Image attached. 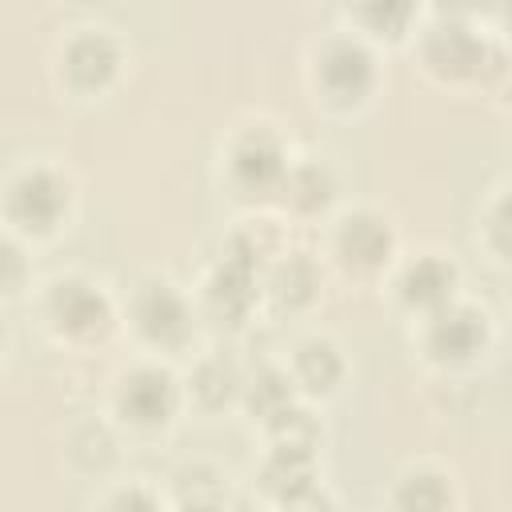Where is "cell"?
<instances>
[{"label":"cell","instance_id":"obj_13","mask_svg":"<svg viewBox=\"0 0 512 512\" xmlns=\"http://www.w3.org/2000/svg\"><path fill=\"white\" fill-rule=\"evenodd\" d=\"M396 504L400 512H448V484L432 472L408 476L396 492Z\"/></svg>","mask_w":512,"mask_h":512},{"label":"cell","instance_id":"obj_9","mask_svg":"<svg viewBox=\"0 0 512 512\" xmlns=\"http://www.w3.org/2000/svg\"><path fill=\"white\" fill-rule=\"evenodd\" d=\"M388 248H392L388 224L376 220V216H352V220L344 224V232H340V252H344L352 264L372 268V264H380V260L388 256Z\"/></svg>","mask_w":512,"mask_h":512},{"label":"cell","instance_id":"obj_11","mask_svg":"<svg viewBox=\"0 0 512 512\" xmlns=\"http://www.w3.org/2000/svg\"><path fill=\"white\" fill-rule=\"evenodd\" d=\"M112 64H116V48H112V40L100 36V32H84V36L68 48V68H72V76L84 80V84L104 80V76L112 72Z\"/></svg>","mask_w":512,"mask_h":512},{"label":"cell","instance_id":"obj_15","mask_svg":"<svg viewBox=\"0 0 512 512\" xmlns=\"http://www.w3.org/2000/svg\"><path fill=\"white\" fill-rule=\"evenodd\" d=\"M300 376L312 388H328L340 376V356L328 344H304V352H300Z\"/></svg>","mask_w":512,"mask_h":512},{"label":"cell","instance_id":"obj_10","mask_svg":"<svg viewBox=\"0 0 512 512\" xmlns=\"http://www.w3.org/2000/svg\"><path fill=\"white\" fill-rule=\"evenodd\" d=\"M400 288H404V300L424 304V308H436V304H444L448 292H452V268H448L444 260H436V256H424V260H416V264L404 272Z\"/></svg>","mask_w":512,"mask_h":512},{"label":"cell","instance_id":"obj_14","mask_svg":"<svg viewBox=\"0 0 512 512\" xmlns=\"http://www.w3.org/2000/svg\"><path fill=\"white\" fill-rule=\"evenodd\" d=\"M272 288H276V296H280V300L300 304V300H308V296H312V288H316V268H312L304 256H288V260L276 268Z\"/></svg>","mask_w":512,"mask_h":512},{"label":"cell","instance_id":"obj_18","mask_svg":"<svg viewBox=\"0 0 512 512\" xmlns=\"http://www.w3.org/2000/svg\"><path fill=\"white\" fill-rule=\"evenodd\" d=\"M200 392H204V400H224L232 392V368L228 364H208L200 372Z\"/></svg>","mask_w":512,"mask_h":512},{"label":"cell","instance_id":"obj_8","mask_svg":"<svg viewBox=\"0 0 512 512\" xmlns=\"http://www.w3.org/2000/svg\"><path fill=\"white\" fill-rule=\"evenodd\" d=\"M428 340H432V348L440 356L460 360V356H468V352L480 348V340H484V316H476L472 308H448V312H440L432 320Z\"/></svg>","mask_w":512,"mask_h":512},{"label":"cell","instance_id":"obj_3","mask_svg":"<svg viewBox=\"0 0 512 512\" xmlns=\"http://www.w3.org/2000/svg\"><path fill=\"white\" fill-rule=\"evenodd\" d=\"M232 172H236V184L260 192V188H272L280 176H284V156H280V144L272 132L256 128L248 132L236 152H232Z\"/></svg>","mask_w":512,"mask_h":512},{"label":"cell","instance_id":"obj_4","mask_svg":"<svg viewBox=\"0 0 512 512\" xmlns=\"http://www.w3.org/2000/svg\"><path fill=\"white\" fill-rule=\"evenodd\" d=\"M252 268H256V248L248 240L232 244V256L224 260V268L212 280V304L224 316H240L252 300Z\"/></svg>","mask_w":512,"mask_h":512},{"label":"cell","instance_id":"obj_7","mask_svg":"<svg viewBox=\"0 0 512 512\" xmlns=\"http://www.w3.org/2000/svg\"><path fill=\"white\" fill-rule=\"evenodd\" d=\"M172 400H176L172 380L164 372H156V368L136 372L132 380H124V392H120L124 412L132 420H140V424H160L172 412Z\"/></svg>","mask_w":512,"mask_h":512},{"label":"cell","instance_id":"obj_2","mask_svg":"<svg viewBox=\"0 0 512 512\" xmlns=\"http://www.w3.org/2000/svg\"><path fill=\"white\" fill-rule=\"evenodd\" d=\"M320 80H324V88L332 96L356 100L372 84V56L352 40H336L320 56Z\"/></svg>","mask_w":512,"mask_h":512},{"label":"cell","instance_id":"obj_20","mask_svg":"<svg viewBox=\"0 0 512 512\" xmlns=\"http://www.w3.org/2000/svg\"><path fill=\"white\" fill-rule=\"evenodd\" d=\"M492 236H496V244H500L504 252H512V196L496 208V216H492Z\"/></svg>","mask_w":512,"mask_h":512},{"label":"cell","instance_id":"obj_6","mask_svg":"<svg viewBox=\"0 0 512 512\" xmlns=\"http://www.w3.org/2000/svg\"><path fill=\"white\" fill-rule=\"evenodd\" d=\"M136 316H140V328L152 336V340H164V344H176L188 336V312L180 304V296L164 284H148L140 304H136Z\"/></svg>","mask_w":512,"mask_h":512},{"label":"cell","instance_id":"obj_17","mask_svg":"<svg viewBox=\"0 0 512 512\" xmlns=\"http://www.w3.org/2000/svg\"><path fill=\"white\" fill-rule=\"evenodd\" d=\"M252 408H260L264 416H272V420H280L284 412H288V384L280 380V376H260V384L252 388Z\"/></svg>","mask_w":512,"mask_h":512},{"label":"cell","instance_id":"obj_5","mask_svg":"<svg viewBox=\"0 0 512 512\" xmlns=\"http://www.w3.org/2000/svg\"><path fill=\"white\" fill-rule=\"evenodd\" d=\"M52 316L68 332H96L108 324V300L80 280H64L52 292Z\"/></svg>","mask_w":512,"mask_h":512},{"label":"cell","instance_id":"obj_16","mask_svg":"<svg viewBox=\"0 0 512 512\" xmlns=\"http://www.w3.org/2000/svg\"><path fill=\"white\" fill-rule=\"evenodd\" d=\"M288 200L300 204V208L324 204V200H328V176H324L320 168H312V164L288 172Z\"/></svg>","mask_w":512,"mask_h":512},{"label":"cell","instance_id":"obj_22","mask_svg":"<svg viewBox=\"0 0 512 512\" xmlns=\"http://www.w3.org/2000/svg\"><path fill=\"white\" fill-rule=\"evenodd\" d=\"M184 512H220V508H212V504H188Z\"/></svg>","mask_w":512,"mask_h":512},{"label":"cell","instance_id":"obj_21","mask_svg":"<svg viewBox=\"0 0 512 512\" xmlns=\"http://www.w3.org/2000/svg\"><path fill=\"white\" fill-rule=\"evenodd\" d=\"M364 16H368V20H380V24H396V20L408 16V8H404V4H400V8H364Z\"/></svg>","mask_w":512,"mask_h":512},{"label":"cell","instance_id":"obj_1","mask_svg":"<svg viewBox=\"0 0 512 512\" xmlns=\"http://www.w3.org/2000/svg\"><path fill=\"white\" fill-rule=\"evenodd\" d=\"M68 208V188L52 172H28L12 188V216L28 228H52Z\"/></svg>","mask_w":512,"mask_h":512},{"label":"cell","instance_id":"obj_19","mask_svg":"<svg viewBox=\"0 0 512 512\" xmlns=\"http://www.w3.org/2000/svg\"><path fill=\"white\" fill-rule=\"evenodd\" d=\"M112 512H156V500L148 492H140V488H128V492H120L112 500Z\"/></svg>","mask_w":512,"mask_h":512},{"label":"cell","instance_id":"obj_12","mask_svg":"<svg viewBox=\"0 0 512 512\" xmlns=\"http://www.w3.org/2000/svg\"><path fill=\"white\" fill-rule=\"evenodd\" d=\"M428 56H432L440 68H448V72H472V68L484 60V44L472 40L464 28H444V32L432 36Z\"/></svg>","mask_w":512,"mask_h":512}]
</instances>
